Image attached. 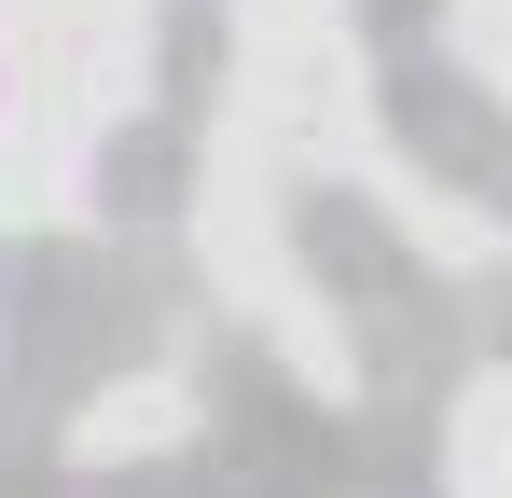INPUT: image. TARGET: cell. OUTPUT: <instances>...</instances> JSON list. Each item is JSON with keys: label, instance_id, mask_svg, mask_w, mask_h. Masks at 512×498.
I'll list each match as a JSON object with an SVG mask.
<instances>
[{"label": "cell", "instance_id": "cell-1", "mask_svg": "<svg viewBox=\"0 0 512 498\" xmlns=\"http://www.w3.org/2000/svg\"><path fill=\"white\" fill-rule=\"evenodd\" d=\"M0 111H14V70H0Z\"/></svg>", "mask_w": 512, "mask_h": 498}]
</instances>
